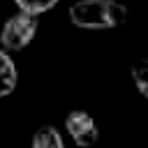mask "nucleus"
<instances>
[{
    "label": "nucleus",
    "mask_w": 148,
    "mask_h": 148,
    "mask_svg": "<svg viewBox=\"0 0 148 148\" xmlns=\"http://www.w3.org/2000/svg\"><path fill=\"white\" fill-rule=\"evenodd\" d=\"M69 21L86 30H109L127 21V7L116 0H79L69 7Z\"/></svg>",
    "instance_id": "f257e3e1"
},
{
    "label": "nucleus",
    "mask_w": 148,
    "mask_h": 148,
    "mask_svg": "<svg viewBox=\"0 0 148 148\" xmlns=\"http://www.w3.org/2000/svg\"><path fill=\"white\" fill-rule=\"evenodd\" d=\"M37 25H39V21H37L35 14L18 12V14L9 16L5 21L2 30H0V44H2V49L5 51H21V49H25L32 42L35 32H37Z\"/></svg>",
    "instance_id": "f03ea898"
},
{
    "label": "nucleus",
    "mask_w": 148,
    "mask_h": 148,
    "mask_svg": "<svg viewBox=\"0 0 148 148\" xmlns=\"http://www.w3.org/2000/svg\"><path fill=\"white\" fill-rule=\"evenodd\" d=\"M65 127H67V134L74 139V143L81 148L95 146L99 139V130H97L92 116L86 111H69L65 118Z\"/></svg>",
    "instance_id": "7ed1b4c3"
},
{
    "label": "nucleus",
    "mask_w": 148,
    "mask_h": 148,
    "mask_svg": "<svg viewBox=\"0 0 148 148\" xmlns=\"http://www.w3.org/2000/svg\"><path fill=\"white\" fill-rule=\"evenodd\" d=\"M16 88V67L5 49H0V97L9 95Z\"/></svg>",
    "instance_id": "20e7f679"
},
{
    "label": "nucleus",
    "mask_w": 148,
    "mask_h": 148,
    "mask_svg": "<svg viewBox=\"0 0 148 148\" xmlns=\"http://www.w3.org/2000/svg\"><path fill=\"white\" fill-rule=\"evenodd\" d=\"M32 148H65V143L53 125H42L32 134Z\"/></svg>",
    "instance_id": "39448f33"
},
{
    "label": "nucleus",
    "mask_w": 148,
    "mask_h": 148,
    "mask_svg": "<svg viewBox=\"0 0 148 148\" xmlns=\"http://www.w3.org/2000/svg\"><path fill=\"white\" fill-rule=\"evenodd\" d=\"M132 79H134L136 90L148 99V58L134 62V67H132Z\"/></svg>",
    "instance_id": "423d86ee"
},
{
    "label": "nucleus",
    "mask_w": 148,
    "mask_h": 148,
    "mask_svg": "<svg viewBox=\"0 0 148 148\" xmlns=\"http://www.w3.org/2000/svg\"><path fill=\"white\" fill-rule=\"evenodd\" d=\"M14 2L18 5V9H21V12H28V14L39 16V14L49 12L58 0H14Z\"/></svg>",
    "instance_id": "0eeeda50"
}]
</instances>
